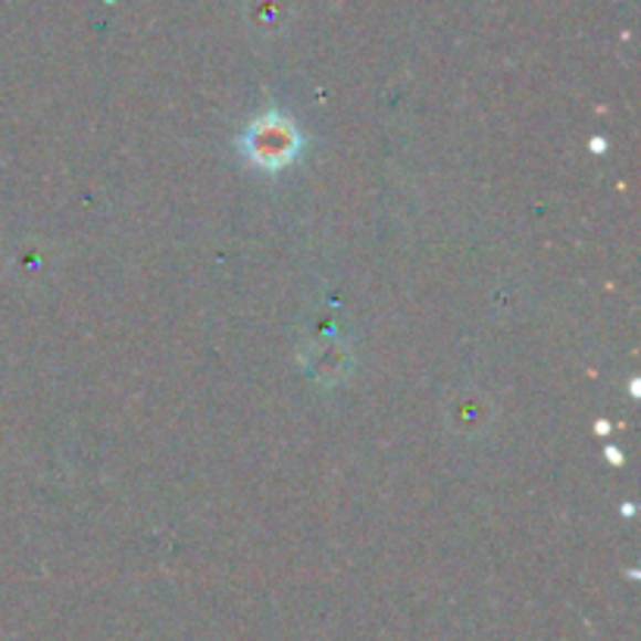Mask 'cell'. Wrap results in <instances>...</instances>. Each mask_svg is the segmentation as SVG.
I'll return each mask as SVG.
<instances>
[{
  "label": "cell",
  "mask_w": 641,
  "mask_h": 641,
  "mask_svg": "<svg viewBox=\"0 0 641 641\" xmlns=\"http://www.w3.org/2000/svg\"><path fill=\"white\" fill-rule=\"evenodd\" d=\"M297 132L288 119H282V116H263V119H256L254 126L248 128V135H244V150L251 154V160L260 166H266V169H279V166H285L288 160H294V154H297Z\"/></svg>",
  "instance_id": "cell-1"
}]
</instances>
